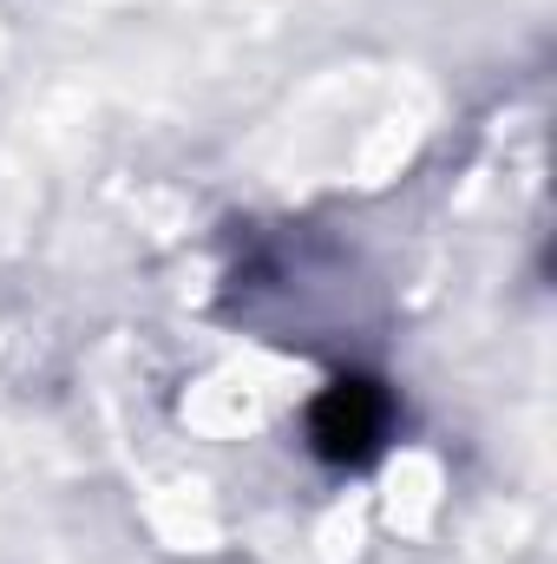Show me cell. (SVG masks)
Returning <instances> with one entry per match:
<instances>
[{
  "instance_id": "obj_1",
  "label": "cell",
  "mask_w": 557,
  "mask_h": 564,
  "mask_svg": "<svg viewBox=\"0 0 557 564\" xmlns=\"http://www.w3.org/2000/svg\"><path fill=\"white\" fill-rule=\"evenodd\" d=\"M381 426H387V401L368 388V381H335L315 408H308V440L328 453V459H361L381 446Z\"/></svg>"
}]
</instances>
